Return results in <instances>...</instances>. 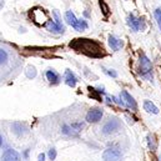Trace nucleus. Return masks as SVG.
<instances>
[{"label":"nucleus","instance_id":"f257e3e1","mask_svg":"<svg viewBox=\"0 0 161 161\" xmlns=\"http://www.w3.org/2000/svg\"><path fill=\"white\" fill-rule=\"evenodd\" d=\"M65 20H66V23H68L69 25H71L76 31H84V30H86V29L89 28V24H87L86 20H84V19H76L75 14H74L73 11H70V10L65 13Z\"/></svg>","mask_w":161,"mask_h":161},{"label":"nucleus","instance_id":"f03ea898","mask_svg":"<svg viewBox=\"0 0 161 161\" xmlns=\"http://www.w3.org/2000/svg\"><path fill=\"white\" fill-rule=\"evenodd\" d=\"M139 74L147 79V80H151L153 79V64L150 61V59L146 56V55H141L140 56V68H139Z\"/></svg>","mask_w":161,"mask_h":161},{"label":"nucleus","instance_id":"7ed1b4c3","mask_svg":"<svg viewBox=\"0 0 161 161\" xmlns=\"http://www.w3.org/2000/svg\"><path fill=\"white\" fill-rule=\"evenodd\" d=\"M54 16H55V21H49L46 24V29L54 34H63L65 31V26L63 25V23L60 21V18L58 15L56 11H54Z\"/></svg>","mask_w":161,"mask_h":161},{"label":"nucleus","instance_id":"20e7f679","mask_svg":"<svg viewBox=\"0 0 161 161\" xmlns=\"http://www.w3.org/2000/svg\"><path fill=\"white\" fill-rule=\"evenodd\" d=\"M120 127H121L120 120H118V119L114 118V119H110V120H108L104 124L101 131H103L104 135H111V134H115Z\"/></svg>","mask_w":161,"mask_h":161},{"label":"nucleus","instance_id":"39448f33","mask_svg":"<svg viewBox=\"0 0 161 161\" xmlns=\"http://www.w3.org/2000/svg\"><path fill=\"white\" fill-rule=\"evenodd\" d=\"M103 159L104 161H122V154L119 149L109 147L103 153Z\"/></svg>","mask_w":161,"mask_h":161},{"label":"nucleus","instance_id":"423d86ee","mask_svg":"<svg viewBox=\"0 0 161 161\" xmlns=\"http://www.w3.org/2000/svg\"><path fill=\"white\" fill-rule=\"evenodd\" d=\"M126 23H127L129 28H131V30H134V31H141V30L145 29L144 21L141 19H137L134 14H129V16L126 19Z\"/></svg>","mask_w":161,"mask_h":161},{"label":"nucleus","instance_id":"0eeeda50","mask_svg":"<svg viewBox=\"0 0 161 161\" xmlns=\"http://www.w3.org/2000/svg\"><path fill=\"white\" fill-rule=\"evenodd\" d=\"M104 115V111L103 109H99V108H94L91 110H89V113L86 114V121L90 122V124H96L101 120Z\"/></svg>","mask_w":161,"mask_h":161},{"label":"nucleus","instance_id":"6e6552de","mask_svg":"<svg viewBox=\"0 0 161 161\" xmlns=\"http://www.w3.org/2000/svg\"><path fill=\"white\" fill-rule=\"evenodd\" d=\"M0 161H21V156L16 150L6 149L4 151V154L1 155V160Z\"/></svg>","mask_w":161,"mask_h":161},{"label":"nucleus","instance_id":"1a4fd4ad","mask_svg":"<svg viewBox=\"0 0 161 161\" xmlns=\"http://www.w3.org/2000/svg\"><path fill=\"white\" fill-rule=\"evenodd\" d=\"M121 97H122V101H124L125 106H127V108L131 109V110H137V104H136V101L134 100V97H132L126 90H122V91H121Z\"/></svg>","mask_w":161,"mask_h":161},{"label":"nucleus","instance_id":"9d476101","mask_svg":"<svg viewBox=\"0 0 161 161\" xmlns=\"http://www.w3.org/2000/svg\"><path fill=\"white\" fill-rule=\"evenodd\" d=\"M11 131L16 135V136H21L26 132V126L24 122L21 121H15L11 124Z\"/></svg>","mask_w":161,"mask_h":161},{"label":"nucleus","instance_id":"9b49d317","mask_svg":"<svg viewBox=\"0 0 161 161\" xmlns=\"http://www.w3.org/2000/svg\"><path fill=\"white\" fill-rule=\"evenodd\" d=\"M45 76H46L47 81L51 85H58L60 82V75L55 70H53V69H47L46 73H45Z\"/></svg>","mask_w":161,"mask_h":161},{"label":"nucleus","instance_id":"f8f14e48","mask_svg":"<svg viewBox=\"0 0 161 161\" xmlns=\"http://www.w3.org/2000/svg\"><path fill=\"white\" fill-rule=\"evenodd\" d=\"M64 80H65V84L70 87H74L78 82V78L75 76V74L71 71V70H65V74H64Z\"/></svg>","mask_w":161,"mask_h":161},{"label":"nucleus","instance_id":"ddd939ff","mask_svg":"<svg viewBox=\"0 0 161 161\" xmlns=\"http://www.w3.org/2000/svg\"><path fill=\"white\" fill-rule=\"evenodd\" d=\"M109 45H110V47L114 50V51H119L121 47L124 46V42L121 39L119 38H116V36H114V35H110L109 36Z\"/></svg>","mask_w":161,"mask_h":161},{"label":"nucleus","instance_id":"4468645a","mask_svg":"<svg viewBox=\"0 0 161 161\" xmlns=\"http://www.w3.org/2000/svg\"><path fill=\"white\" fill-rule=\"evenodd\" d=\"M144 109L147 111V113H150V114H159V109L155 106V104L154 103H151V101H149V100H146V101H144Z\"/></svg>","mask_w":161,"mask_h":161},{"label":"nucleus","instance_id":"2eb2a0df","mask_svg":"<svg viewBox=\"0 0 161 161\" xmlns=\"http://www.w3.org/2000/svg\"><path fill=\"white\" fill-rule=\"evenodd\" d=\"M61 132L64 135H68V136H78V132L70 126V125H64L61 127Z\"/></svg>","mask_w":161,"mask_h":161},{"label":"nucleus","instance_id":"dca6fc26","mask_svg":"<svg viewBox=\"0 0 161 161\" xmlns=\"http://www.w3.org/2000/svg\"><path fill=\"white\" fill-rule=\"evenodd\" d=\"M147 145H149V149L155 151L156 147H158V144H156V140H155V136L154 135H147Z\"/></svg>","mask_w":161,"mask_h":161},{"label":"nucleus","instance_id":"f3484780","mask_svg":"<svg viewBox=\"0 0 161 161\" xmlns=\"http://www.w3.org/2000/svg\"><path fill=\"white\" fill-rule=\"evenodd\" d=\"M25 74H26V78H28V79H34V78L36 76V69H35L34 66L29 65V66L26 68V70H25Z\"/></svg>","mask_w":161,"mask_h":161},{"label":"nucleus","instance_id":"a211bd4d","mask_svg":"<svg viewBox=\"0 0 161 161\" xmlns=\"http://www.w3.org/2000/svg\"><path fill=\"white\" fill-rule=\"evenodd\" d=\"M8 59H9V56H8V53H6L5 50L0 49V65H4V64H6V63H8Z\"/></svg>","mask_w":161,"mask_h":161},{"label":"nucleus","instance_id":"6ab92c4d","mask_svg":"<svg viewBox=\"0 0 161 161\" xmlns=\"http://www.w3.org/2000/svg\"><path fill=\"white\" fill-rule=\"evenodd\" d=\"M154 15H155V19H156V23L159 25V29L161 30V9H156L154 11Z\"/></svg>","mask_w":161,"mask_h":161},{"label":"nucleus","instance_id":"aec40b11","mask_svg":"<svg viewBox=\"0 0 161 161\" xmlns=\"http://www.w3.org/2000/svg\"><path fill=\"white\" fill-rule=\"evenodd\" d=\"M70 126H71L76 132H79V131H81V129H84L85 124H84V122H74V124H71Z\"/></svg>","mask_w":161,"mask_h":161},{"label":"nucleus","instance_id":"412c9836","mask_svg":"<svg viewBox=\"0 0 161 161\" xmlns=\"http://www.w3.org/2000/svg\"><path fill=\"white\" fill-rule=\"evenodd\" d=\"M47 156H49V159L51 161H54L56 159V150L54 149V147H51L50 150H49V153H47Z\"/></svg>","mask_w":161,"mask_h":161},{"label":"nucleus","instance_id":"4be33fe9","mask_svg":"<svg viewBox=\"0 0 161 161\" xmlns=\"http://www.w3.org/2000/svg\"><path fill=\"white\" fill-rule=\"evenodd\" d=\"M104 73L111 78H118V73L115 70H109V69H104Z\"/></svg>","mask_w":161,"mask_h":161},{"label":"nucleus","instance_id":"5701e85b","mask_svg":"<svg viewBox=\"0 0 161 161\" xmlns=\"http://www.w3.org/2000/svg\"><path fill=\"white\" fill-rule=\"evenodd\" d=\"M45 158H46V155L41 153L40 155H39V161H45Z\"/></svg>","mask_w":161,"mask_h":161},{"label":"nucleus","instance_id":"b1692460","mask_svg":"<svg viewBox=\"0 0 161 161\" xmlns=\"http://www.w3.org/2000/svg\"><path fill=\"white\" fill-rule=\"evenodd\" d=\"M3 145H4V139H3V136L0 135V147H1Z\"/></svg>","mask_w":161,"mask_h":161},{"label":"nucleus","instance_id":"393cba45","mask_svg":"<svg viewBox=\"0 0 161 161\" xmlns=\"http://www.w3.org/2000/svg\"><path fill=\"white\" fill-rule=\"evenodd\" d=\"M28 154H29V150H26V151L24 153V158H28Z\"/></svg>","mask_w":161,"mask_h":161}]
</instances>
